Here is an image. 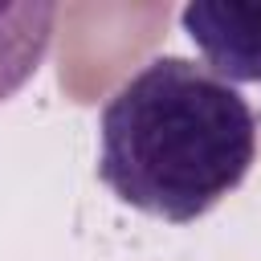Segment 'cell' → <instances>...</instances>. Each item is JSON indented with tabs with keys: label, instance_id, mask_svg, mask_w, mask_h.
I'll return each mask as SVG.
<instances>
[{
	"label": "cell",
	"instance_id": "1",
	"mask_svg": "<svg viewBox=\"0 0 261 261\" xmlns=\"http://www.w3.org/2000/svg\"><path fill=\"white\" fill-rule=\"evenodd\" d=\"M257 159V114L208 65L143 61L98 114V179L130 208L192 224L241 188Z\"/></svg>",
	"mask_w": 261,
	"mask_h": 261
},
{
	"label": "cell",
	"instance_id": "2",
	"mask_svg": "<svg viewBox=\"0 0 261 261\" xmlns=\"http://www.w3.org/2000/svg\"><path fill=\"white\" fill-rule=\"evenodd\" d=\"M179 24L220 82L228 86L261 82V4L196 0L184 4Z\"/></svg>",
	"mask_w": 261,
	"mask_h": 261
},
{
	"label": "cell",
	"instance_id": "3",
	"mask_svg": "<svg viewBox=\"0 0 261 261\" xmlns=\"http://www.w3.org/2000/svg\"><path fill=\"white\" fill-rule=\"evenodd\" d=\"M53 24V4H0V102H8L41 69Z\"/></svg>",
	"mask_w": 261,
	"mask_h": 261
}]
</instances>
